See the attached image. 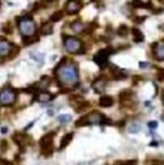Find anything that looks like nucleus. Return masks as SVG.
Returning <instances> with one entry per match:
<instances>
[{
  "instance_id": "7",
  "label": "nucleus",
  "mask_w": 164,
  "mask_h": 165,
  "mask_svg": "<svg viewBox=\"0 0 164 165\" xmlns=\"http://www.w3.org/2000/svg\"><path fill=\"white\" fill-rule=\"evenodd\" d=\"M114 52L113 49H101L99 50L96 54H95V57H94V62L96 63L101 69L103 68H105L108 65V62H109V57H110V54Z\"/></svg>"
},
{
  "instance_id": "40",
  "label": "nucleus",
  "mask_w": 164,
  "mask_h": 165,
  "mask_svg": "<svg viewBox=\"0 0 164 165\" xmlns=\"http://www.w3.org/2000/svg\"><path fill=\"white\" fill-rule=\"evenodd\" d=\"M161 119H163V120H164V114H163V115H161Z\"/></svg>"
},
{
  "instance_id": "24",
  "label": "nucleus",
  "mask_w": 164,
  "mask_h": 165,
  "mask_svg": "<svg viewBox=\"0 0 164 165\" xmlns=\"http://www.w3.org/2000/svg\"><path fill=\"white\" fill-rule=\"evenodd\" d=\"M117 33H118V36H120V37H126V36L128 35V27H127L126 24H120V26L118 27V30H117Z\"/></svg>"
},
{
  "instance_id": "12",
  "label": "nucleus",
  "mask_w": 164,
  "mask_h": 165,
  "mask_svg": "<svg viewBox=\"0 0 164 165\" xmlns=\"http://www.w3.org/2000/svg\"><path fill=\"white\" fill-rule=\"evenodd\" d=\"M151 49H153V54H154L155 59L164 60V44L163 42H155V44H153Z\"/></svg>"
},
{
  "instance_id": "6",
  "label": "nucleus",
  "mask_w": 164,
  "mask_h": 165,
  "mask_svg": "<svg viewBox=\"0 0 164 165\" xmlns=\"http://www.w3.org/2000/svg\"><path fill=\"white\" fill-rule=\"evenodd\" d=\"M54 132H50L48 134H45L43 138L40 140V147H41V152L44 156H50L53 154V141H54Z\"/></svg>"
},
{
  "instance_id": "32",
  "label": "nucleus",
  "mask_w": 164,
  "mask_h": 165,
  "mask_svg": "<svg viewBox=\"0 0 164 165\" xmlns=\"http://www.w3.org/2000/svg\"><path fill=\"white\" fill-rule=\"evenodd\" d=\"M3 31H4L5 33H10L13 30H12V27H10L9 24H4V27H3Z\"/></svg>"
},
{
  "instance_id": "14",
  "label": "nucleus",
  "mask_w": 164,
  "mask_h": 165,
  "mask_svg": "<svg viewBox=\"0 0 164 165\" xmlns=\"http://www.w3.org/2000/svg\"><path fill=\"white\" fill-rule=\"evenodd\" d=\"M57 3H58V0H40L38 3L35 4L33 10H37L40 8H50V7H54Z\"/></svg>"
},
{
  "instance_id": "38",
  "label": "nucleus",
  "mask_w": 164,
  "mask_h": 165,
  "mask_svg": "<svg viewBox=\"0 0 164 165\" xmlns=\"http://www.w3.org/2000/svg\"><path fill=\"white\" fill-rule=\"evenodd\" d=\"M161 101H163V105H164V95H163V98H161Z\"/></svg>"
},
{
  "instance_id": "22",
  "label": "nucleus",
  "mask_w": 164,
  "mask_h": 165,
  "mask_svg": "<svg viewBox=\"0 0 164 165\" xmlns=\"http://www.w3.org/2000/svg\"><path fill=\"white\" fill-rule=\"evenodd\" d=\"M127 129H128L130 133H139L141 131V126H140V123L132 122V123H130V124H128Z\"/></svg>"
},
{
  "instance_id": "16",
  "label": "nucleus",
  "mask_w": 164,
  "mask_h": 165,
  "mask_svg": "<svg viewBox=\"0 0 164 165\" xmlns=\"http://www.w3.org/2000/svg\"><path fill=\"white\" fill-rule=\"evenodd\" d=\"M51 99H53V95L49 93V92H46V91H43V92H40V93L36 95V100L38 102H48Z\"/></svg>"
},
{
  "instance_id": "30",
  "label": "nucleus",
  "mask_w": 164,
  "mask_h": 165,
  "mask_svg": "<svg viewBox=\"0 0 164 165\" xmlns=\"http://www.w3.org/2000/svg\"><path fill=\"white\" fill-rule=\"evenodd\" d=\"M147 127H149L150 129H155V128L158 127V123L154 122V120H153V122H149V123H147Z\"/></svg>"
},
{
  "instance_id": "26",
  "label": "nucleus",
  "mask_w": 164,
  "mask_h": 165,
  "mask_svg": "<svg viewBox=\"0 0 164 165\" xmlns=\"http://www.w3.org/2000/svg\"><path fill=\"white\" fill-rule=\"evenodd\" d=\"M62 18H63V12L62 10H58V12H55V13H53V14H51L50 21L51 22H59Z\"/></svg>"
},
{
  "instance_id": "9",
  "label": "nucleus",
  "mask_w": 164,
  "mask_h": 165,
  "mask_svg": "<svg viewBox=\"0 0 164 165\" xmlns=\"http://www.w3.org/2000/svg\"><path fill=\"white\" fill-rule=\"evenodd\" d=\"M69 101H71V105H73V108L77 113L84 112V110H86L90 106V102H87L86 100L79 98V96H72Z\"/></svg>"
},
{
  "instance_id": "10",
  "label": "nucleus",
  "mask_w": 164,
  "mask_h": 165,
  "mask_svg": "<svg viewBox=\"0 0 164 165\" xmlns=\"http://www.w3.org/2000/svg\"><path fill=\"white\" fill-rule=\"evenodd\" d=\"M84 7L82 0H67L65 3V12L68 14H76L77 12H79Z\"/></svg>"
},
{
  "instance_id": "8",
  "label": "nucleus",
  "mask_w": 164,
  "mask_h": 165,
  "mask_svg": "<svg viewBox=\"0 0 164 165\" xmlns=\"http://www.w3.org/2000/svg\"><path fill=\"white\" fill-rule=\"evenodd\" d=\"M14 50H18V48H16L12 42H9L5 38H0V58L4 57H9L13 55Z\"/></svg>"
},
{
  "instance_id": "41",
  "label": "nucleus",
  "mask_w": 164,
  "mask_h": 165,
  "mask_svg": "<svg viewBox=\"0 0 164 165\" xmlns=\"http://www.w3.org/2000/svg\"><path fill=\"white\" fill-rule=\"evenodd\" d=\"M0 4H2V3H0Z\"/></svg>"
},
{
  "instance_id": "21",
  "label": "nucleus",
  "mask_w": 164,
  "mask_h": 165,
  "mask_svg": "<svg viewBox=\"0 0 164 165\" xmlns=\"http://www.w3.org/2000/svg\"><path fill=\"white\" fill-rule=\"evenodd\" d=\"M72 137H73V133H68V134H65L63 138H62V141H60V145H59V148L60 150H63L67 145H69V142L72 141Z\"/></svg>"
},
{
  "instance_id": "35",
  "label": "nucleus",
  "mask_w": 164,
  "mask_h": 165,
  "mask_svg": "<svg viewBox=\"0 0 164 165\" xmlns=\"http://www.w3.org/2000/svg\"><path fill=\"white\" fill-rule=\"evenodd\" d=\"M144 21H145V17H142V18H133L135 23H142Z\"/></svg>"
},
{
  "instance_id": "13",
  "label": "nucleus",
  "mask_w": 164,
  "mask_h": 165,
  "mask_svg": "<svg viewBox=\"0 0 164 165\" xmlns=\"http://www.w3.org/2000/svg\"><path fill=\"white\" fill-rule=\"evenodd\" d=\"M106 83H108L106 78H103V77H100V78H98V79H96V81H95L94 83H92V88H94V91H95V92L101 93V92H104V91H105Z\"/></svg>"
},
{
  "instance_id": "11",
  "label": "nucleus",
  "mask_w": 164,
  "mask_h": 165,
  "mask_svg": "<svg viewBox=\"0 0 164 165\" xmlns=\"http://www.w3.org/2000/svg\"><path fill=\"white\" fill-rule=\"evenodd\" d=\"M13 140H14V142L22 150L26 148L27 145L30 143V137L26 136V134H23V133H14V134H13Z\"/></svg>"
},
{
  "instance_id": "2",
  "label": "nucleus",
  "mask_w": 164,
  "mask_h": 165,
  "mask_svg": "<svg viewBox=\"0 0 164 165\" xmlns=\"http://www.w3.org/2000/svg\"><path fill=\"white\" fill-rule=\"evenodd\" d=\"M16 21L18 24V30L23 37H30V36L36 35V23L31 16L18 17Z\"/></svg>"
},
{
  "instance_id": "23",
  "label": "nucleus",
  "mask_w": 164,
  "mask_h": 165,
  "mask_svg": "<svg viewBox=\"0 0 164 165\" xmlns=\"http://www.w3.org/2000/svg\"><path fill=\"white\" fill-rule=\"evenodd\" d=\"M49 83H50V77H49V76H43V77H41V79L37 82V85H38V88H40V90L48 87Z\"/></svg>"
},
{
  "instance_id": "17",
  "label": "nucleus",
  "mask_w": 164,
  "mask_h": 165,
  "mask_svg": "<svg viewBox=\"0 0 164 165\" xmlns=\"http://www.w3.org/2000/svg\"><path fill=\"white\" fill-rule=\"evenodd\" d=\"M71 30L74 33H81V32H84V30H85V24L82 23L81 21H74V22L71 23Z\"/></svg>"
},
{
  "instance_id": "3",
  "label": "nucleus",
  "mask_w": 164,
  "mask_h": 165,
  "mask_svg": "<svg viewBox=\"0 0 164 165\" xmlns=\"http://www.w3.org/2000/svg\"><path fill=\"white\" fill-rule=\"evenodd\" d=\"M63 44L68 52L71 54H82L85 52V46L81 38L74 36H63Z\"/></svg>"
},
{
  "instance_id": "25",
  "label": "nucleus",
  "mask_w": 164,
  "mask_h": 165,
  "mask_svg": "<svg viewBox=\"0 0 164 165\" xmlns=\"http://www.w3.org/2000/svg\"><path fill=\"white\" fill-rule=\"evenodd\" d=\"M57 120L60 123V124H67V123H69L72 120V117L69 114H62L57 118Z\"/></svg>"
},
{
  "instance_id": "5",
  "label": "nucleus",
  "mask_w": 164,
  "mask_h": 165,
  "mask_svg": "<svg viewBox=\"0 0 164 165\" xmlns=\"http://www.w3.org/2000/svg\"><path fill=\"white\" fill-rule=\"evenodd\" d=\"M17 92L10 87H5L0 91V105L2 106H10L16 102Z\"/></svg>"
},
{
  "instance_id": "19",
  "label": "nucleus",
  "mask_w": 164,
  "mask_h": 165,
  "mask_svg": "<svg viewBox=\"0 0 164 165\" xmlns=\"http://www.w3.org/2000/svg\"><path fill=\"white\" fill-rule=\"evenodd\" d=\"M38 40H40V37L37 35H33V36H30V37H23L22 38V42H23V45L28 46V45H32V44L37 42Z\"/></svg>"
},
{
  "instance_id": "15",
  "label": "nucleus",
  "mask_w": 164,
  "mask_h": 165,
  "mask_svg": "<svg viewBox=\"0 0 164 165\" xmlns=\"http://www.w3.org/2000/svg\"><path fill=\"white\" fill-rule=\"evenodd\" d=\"M113 104H114V100L112 96H101L99 99V106H101V108H109Z\"/></svg>"
},
{
  "instance_id": "39",
  "label": "nucleus",
  "mask_w": 164,
  "mask_h": 165,
  "mask_svg": "<svg viewBox=\"0 0 164 165\" xmlns=\"http://www.w3.org/2000/svg\"><path fill=\"white\" fill-rule=\"evenodd\" d=\"M159 2H160V3H163V4H164V0H159Z\"/></svg>"
},
{
  "instance_id": "18",
  "label": "nucleus",
  "mask_w": 164,
  "mask_h": 165,
  "mask_svg": "<svg viewBox=\"0 0 164 165\" xmlns=\"http://www.w3.org/2000/svg\"><path fill=\"white\" fill-rule=\"evenodd\" d=\"M132 33H133V41L135 42H142L144 41V33L139 30V28H136V27H133L132 28Z\"/></svg>"
},
{
  "instance_id": "36",
  "label": "nucleus",
  "mask_w": 164,
  "mask_h": 165,
  "mask_svg": "<svg viewBox=\"0 0 164 165\" xmlns=\"http://www.w3.org/2000/svg\"><path fill=\"white\" fill-rule=\"evenodd\" d=\"M0 165H12V164H10V162H8V161H4V160L0 159Z\"/></svg>"
},
{
  "instance_id": "34",
  "label": "nucleus",
  "mask_w": 164,
  "mask_h": 165,
  "mask_svg": "<svg viewBox=\"0 0 164 165\" xmlns=\"http://www.w3.org/2000/svg\"><path fill=\"white\" fill-rule=\"evenodd\" d=\"M0 150H7V142L5 141H2V142H0Z\"/></svg>"
},
{
  "instance_id": "28",
  "label": "nucleus",
  "mask_w": 164,
  "mask_h": 165,
  "mask_svg": "<svg viewBox=\"0 0 164 165\" xmlns=\"http://www.w3.org/2000/svg\"><path fill=\"white\" fill-rule=\"evenodd\" d=\"M96 27H98V26H96V21H94L92 23H90V26H89V28L86 30V32L91 33V32H92V31H94L95 28H96Z\"/></svg>"
},
{
  "instance_id": "4",
  "label": "nucleus",
  "mask_w": 164,
  "mask_h": 165,
  "mask_svg": "<svg viewBox=\"0 0 164 165\" xmlns=\"http://www.w3.org/2000/svg\"><path fill=\"white\" fill-rule=\"evenodd\" d=\"M105 115H103L99 112H91L87 115L79 118L76 122V127H82V126H92V124H101L103 119Z\"/></svg>"
},
{
  "instance_id": "33",
  "label": "nucleus",
  "mask_w": 164,
  "mask_h": 165,
  "mask_svg": "<svg viewBox=\"0 0 164 165\" xmlns=\"http://www.w3.org/2000/svg\"><path fill=\"white\" fill-rule=\"evenodd\" d=\"M136 162H137L136 160H131V161H122V162H120V165H135Z\"/></svg>"
},
{
  "instance_id": "27",
  "label": "nucleus",
  "mask_w": 164,
  "mask_h": 165,
  "mask_svg": "<svg viewBox=\"0 0 164 165\" xmlns=\"http://www.w3.org/2000/svg\"><path fill=\"white\" fill-rule=\"evenodd\" d=\"M31 57H32V59L37 60L38 63H43V60H44V55L43 54H38V52H32Z\"/></svg>"
},
{
  "instance_id": "1",
  "label": "nucleus",
  "mask_w": 164,
  "mask_h": 165,
  "mask_svg": "<svg viewBox=\"0 0 164 165\" xmlns=\"http://www.w3.org/2000/svg\"><path fill=\"white\" fill-rule=\"evenodd\" d=\"M54 73L57 76L58 85L63 88V91L72 90L78 86V67L73 62L67 60L65 58L62 59L54 69Z\"/></svg>"
},
{
  "instance_id": "31",
  "label": "nucleus",
  "mask_w": 164,
  "mask_h": 165,
  "mask_svg": "<svg viewBox=\"0 0 164 165\" xmlns=\"http://www.w3.org/2000/svg\"><path fill=\"white\" fill-rule=\"evenodd\" d=\"M139 65L142 68V69H146V68H150L151 65H150V63H146V62H140Z\"/></svg>"
},
{
  "instance_id": "37",
  "label": "nucleus",
  "mask_w": 164,
  "mask_h": 165,
  "mask_svg": "<svg viewBox=\"0 0 164 165\" xmlns=\"http://www.w3.org/2000/svg\"><path fill=\"white\" fill-rule=\"evenodd\" d=\"M7 132H8V128L7 127H3L2 128V133H7Z\"/></svg>"
},
{
  "instance_id": "29",
  "label": "nucleus",
  "mask_w": 164,
  "mask_h": 165,
  "mask_svg": "<svg viewBox=\"0 0 164 165\" xmlns=\"http://www.w3.org/2000/svg\"><path fill=\"white\" fill-rule=\"evenodd\" d=\"M158 79H159L160 82L164 81V68H160V69L158 71Z\"/></svg>"
},
{
  "instance_id": "20",
  "label": "nucleus",
  "mask_w": 164,
  "mask_h": 165,
  "mask_svg": "<svg viewBox=\"0 0 164 165\" xmlns=\"http://www.w3.org/2000/svg\"><path fill=\"white\" fill-rule=\"evenodd\" d=\"M53 26L51 23H44L43 26H41V28H40V33L41 35H51L53 33Z\"/></svg>"
}]
</instances>
